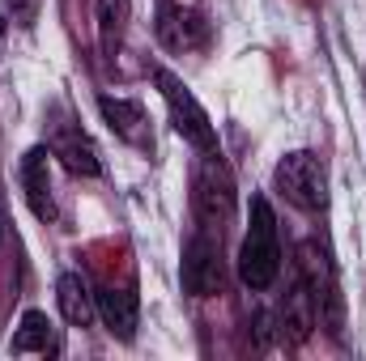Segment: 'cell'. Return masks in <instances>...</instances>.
<instances>
[{
    "label": "cell",
    "instance_id": "6da1fadb",
    "mask_svg": "<svg viewBox=\"0 0 366 361\" xmlns=\"http://www.w3.org/2000/svg\"><path fill=\"white\" fill-rule=\"evenodd\" d=\"M281 276V238H277V217L273 204L264 195L252 200V217H247V234L239 247V280L252 293L273 289V280Z\"/></svg>",
    "mask_w": 366,
    "mask_h": 361
},
{
    "label": "cell",
    "instance_id": "7a4b0ae2",
    "mask_svg": "<svg viewBox=\"0 0 366 361\" xmlns=\"http://www.w3.org/2000/svg\"><path fill=\"white\" fill-rule=\"evenodd\" d=\"M273 187L302 213H324L328 208V171L311 149H294L277 162Z\"/></svg>",
    "mask_w": 366,
    "mask_h": 361
},
{
    "label": "cell",
    "instance_id": "3957f363",
    "mask_svg": "<svg viewBox=\"0 0 366 361\" xmlns=\"http://www.w3.org/2000/svg\"><path fill=\"white\" fill-rule=\"evenodd\" d=\"M192 204H196V217L204 230H226L230 217H234V179H230V166L222 162V153H200V166H196V179H192Z\"/></svg>",
    "mask_w": 366,
    "mask_h": 361
},
{
    "label": "cell",
    "instance_id": "277c9868",
    "mask_svg": "<svg viewBox=\"0 0 366 361\" xmlns=\"http://www.w3.org/2000/svg\"><path fill=\"white\" fill-rule=\"evenodd\" d=\"M154 86L162 93L167 111H171V128L179 132L187 145H196L200 153H217V132H213V123H209V111L196 102V93L187 90L171 68H158V73H154Z\"/></svg>",
    "mask_w": 366,
    "mask_h": 361
},
{
    "label": "cell",
    "instance_id": "5b68a950",
    "mask_svg": "<svg viewBox=\"0 0 366 361\" xmlns=\"http://www.w3.org/2000/svg\"><path fill=\"white\" fill-rule=\"evenodd\" d=\"M179 280L192 298H213L226 285V260H222V234L217 230H196L183 247Z\"/></svg>",
    "mask_w": 366,
    "mask_h": 361
},
{
    "label": "cell",
    "instance_id": "8992f818",
    "mask_svg": "<svg viewBox=\"0 0 366 361\" xmlns=\"http://www.w3.org/2000/svg\"><path fill=\"white\" fill-rule=\"evenodd\" d=\"M298 280H302V289L311 293L320 323H328V327L337 332V323H341V293H337L332 260H328V251H324L320 243H302V247H298Z\"/></svg>",
    "mask_w": 366,
    "mask_h": 361
},
{
    "label": "cell",
    "instance_id": "52a82bcc",
    "mask_svg": "<svg viewBox=\"0 0 366 361\" xmlns=\"http://www.w3.org/2000/svg\"><path fill=\"white\" fill-rule=\"evenodd\" d=\"M154 30H158V43L167 51H200L209 47L213 39V26L200 9H187V4H175V0H162L158 4V17H154Z\"/></svg>",
    "mask_w": 366,
    "mask_h": 361
},
{
    "label": "cell",
    "instance_id": "ba28073f",
    "mask_svg": "<svg viewBox=\"0 0 366 361\" xmlns=\"http://www.w3.org/2000/svg\"><path fill=\"white\" fill-rule=\"evenodd\" d=\"M94 306H98L102 327H107L115 340H132V336H137L141 302H137V289H132V285H102V289L94 293Z\"/></svg>",
    "mask_w": 366,
    "mask_h": 361
},
{
    "label": "cell",
    "instance_id": "9c48e42d",
    "mask_svg": "<svg viewBox=\"0 0 366 361\" xmlns=\"http://www.w3.org/2000/svg\"><path fill=\"white\" fill-rule=\"evenodd\" d=\"M98 115H102V123H107L124 145H137V149L149 145V123H145L141 102L119 98V93H102V98H98Z\"/></svg>",
    "mask_w": 366,
    "mask_h": 361
},
{
    "label": "cell",
    "instance_id": "30bf717a",
    "mask_svg": "<svg viewBox=\"0 0 366 361\" xmlns=\"http://www.w3.org/2000/svg\"><path fill=\"white\" fill-rule=\"evenodd\" d=\"M47 166H51V149H43V145H34V149L21 158V191H26V204H30V213H34L39 221H51V217H56Z\"/></svg>",
    "mask_w": 366,
    "mask_h": 361
},
{
    "label": "cell",
    "instance_id": "8fae6325",
    "mask_svg": "<svg viewBox=\"0 0 366 361\" xmlns=\"http://www.w3.org/2000/svg\"><path fill=\"white\" fill-rule=\"evenodd\" d=\"M51 149V158H60L64 162V171H73V175H102V162H98V149H94V141L81 132V128H60L56 132V141L47 145Z\"/></svg>",
    "mask_w": 366,
    "mask_h": 361
},
{
    "label": "cell",
    "instance_id": "7c38bea8",
    "mask_svg": "<svg viewBox=\"0 0 366 361\" xmlns=\"http://www.w3.org/2000/svg\"><path fill=\"white\" fill-rule=\"evenodd\" d=\"M56 302H60L64 323H73V327H90V319L98 315L90 285H86V276H77V272H60V280H56Z\"/></svg>",
    "mask_w": 366,
    "mask_h": 361
},
{
    "label": "cell",
    "instance_id": "4fadbf2b",
    "mask_svg": "<svg viewBox=\"0 0 366 361\" xmlns=\"http://www.w3.org/2000/svg\"><path fill=\"white\" fill-rule=\"evenodd\" d=\"M9 353H60L56 323L43 310H26L17 332H13V340H9Z\"/></svg>",
    "mask_w": 366,
    "mask_h": 361
},
{
    "label": "cell",
    "instance_id": "5bb4252c",
    "mask_svg": "<svg viewBox=\"0 0 366 361\" xmlns=\"http://www.w3.org/2000/svg\"><path fill=\"white\" fill-rule=\"evenodd\" d=\"M128 17H132L128 0H98V34H102V47L107 51L119 47V39L128 30Z\"/></svg>",
    "mask_w": 366,
    "mask_h": 361
}]
</instances>
